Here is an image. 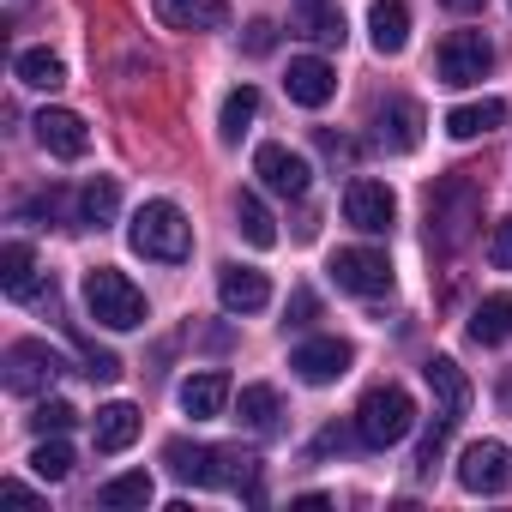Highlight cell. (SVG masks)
I'll return each mask as SVG.
<instances>
[{
  "instance_id": "obj_12",
  "label": "cell",
  "mask_w": 512,
  "mask_h": 512,
  "mask_svg": "<svg viewBox=\"0 0 512 512\" xmlns=\"http://www.w3.org/2000/svg\"><path fill=\"white\" fill-rule=\"evenodd\" d=\"M458 482H464L470 494H500V488L512 482V452H506L500 440H476V446H464V458H458Z\"/></svg>"
},
{
  "instance_id": "obj_29",
  "label": "cell",
  "mask_w": 512,
  "mask_h": 512,
  "mask_svg": "<svg viewBox=\"0 0 512 512\" xmlns=\"http://www.w3.org/2000/svg\"><path fill=\"white\" fill-rule=\"evenodd\" d=\"M260 115V91L253 85H241V91H229L223 97V121H217V133H223V145H235L241 133H247V121Z\"/></svg>"
},
{
  "instance_id": "obj_8",
  "label": "cell",
  "mask_w": 512,
  "mask_h": 512,
  "mask_svg": "<svg viewBox=\"0 0 512 512\" xmlns=\"http://www.w3.org/2000/svg\"><path fill=\"white\" fill-rule=\"evenodd\" d=\"M332 278L350 296H386L392 290V260L380 247H338L332 253Z\"/></svg>"
},
{
  "instance_id": "obj_33",
  "label": "cell",
  "mask_w": 512,
  "mask_h": 512,
  "mask_svg": "<svg viewBox=\"0 0 512 512\" xmlns=\"http://www.w3.org/2000/svg\"><path fill=\"white\" fill-rule=\"evenodd\" d=\"M452 428H458V422H446V416H440V422L422 434V446H416V476H428V470L440 464V452H446V434H452Z\"/></svg>"
},
{
  "instance_id": "obj_10",
  "label": "cell",
  "mask_w": 512,
  "mask_h": 512,
  "mask_svg": "<svg viewBox=\"0 0 512 512\" xmlns=\"http://www.w3.org/2000/svg\"><path fill=\"white\" fill-rule=\"evenodd\" d=\"M253 175H260L272 193H284V199H302V193L314 187L308 157H302V151H290V145H260V151H253Z\"/></svg>"
},
{
  "instance_id": "obj_34",
  "label": "cell",
  "mask_w": 512,
  "mask_h": 512,
  "mask_svg": "<svg viewBox=\"0 0 512 512\" xmlns=\"http://www.w3.org/2000/svg\"><path fill=\"white\" fill-rule=\"evenodd\" d=\"M488 266H494V272H512V217H500V223L488 229Z\"/></svg>"
},
{
  "instance_id": "obj_2",
  "label": "cell",
  "mask_w": 512,
  "mask_h": 512,
  "mask_svg": "<svg viewBox=\"0 0 512 512\" xmlns=\"http://www.w3.org/2000/svg\"><path fill=\"white\" fill-rule=\"evenodd\" d=\"M476 223H482V187H476L470 175L434 181V193H428V247L458 253V247L470 241Z\"/></svg>"
},
{
  "instance_id": "obj_14",
  "label": "cell",
  "mask_w": 512,
  "mask_h": 512,
  "mask_svg": "<svg viewBox=\"0 0 512 512\" xmlns=\"http://www.w3.org/2000/svg\"><path fill=\"white\" fill-rule=\"evenodd\" d=\"M422 380H428L440 416H446V422H464V410H470V398H476L470 380H464V368H458L452 356H428V362H422Z\"/></svg>"
},
{
  "instance_id": "obj_26",
  "label": "cell",
  "mask_w": 512,
  "mask_h": 512,
  "mask_svg": "<svg viewBox=\"0 0 512 512\" xmlns=\"http://www.w3.org/2000/svg\"><path fill=\"white\" fill-rule=\"evenodd\" d=\"M13 73H19V85H31V91H55V85H67V67H61L55 49H19Z\"/></svg>"
},
{
  "instance_id": "obj_6",
  "label": "cell",
  "mask_w": 512,
  "mask_h": 512,
  "mask_svg": "<svg viewBox=\"0 0 512 512\" xmlns=\"http://www.w3.org/2000/svg\"><path fill=\"white\" fill-rule=\"evenodd\" d=\"M61 374H67V362H61L55 344H43V338H19V344H7V392H19V398H43Z\"/></svg>"
},
{
  "instance_id": "obj_27",
  "label": "cell",
  "mask_w": 512,
  "mask_h": 512,
  "mask_svg": "<svg viewBox=\"0 0 512 512\" xmlns=\"http://www.w3.org/2000/svg\"><path fill=\"white\" fill-rule=\"evenodd\" d=\"M115 211H121V187H115V175L85 181V193H79V223H85V229H103V223H115Z\"/></svg>"
},
{
  "instance_id": "obj_32",
  "label": "cell",
  "mask_w": 512,
  "mask_h": 512,
  "mask_svg": "<svg viewBox=\"0 0 512 512\" xmlns=\"http://www.w3.org/2000/svg\"><path fill=\"white\" fill-rule=\"evenodd\" d=\"M73 422H79V410H73V404H61V398H43V404H37V416H31V428H37V434H67Z\"/></svg>"
},
{
  "instance_id": "obj_21",
  "label": "cell",
  "mask_w": 512,
  "mask_h": 512,
  "mask_svg": "<svg viewBox=\"0 0 512 512\" xmlns=\"http://www.w3.org/2000/svg\"><path fill=\"white\" fill-rule=\"evenodd\" d=\"M368 37H374L380 55H404V43H410V7L404 0H374L368 7Z\"/></svg>"
},
{
  "instance_id": "obj_19",
  "label": "cell",
  "mask_w": 512,
  "mask_h": 512,
  "mask_svg": "<svg viewBox=\"0 0 512 512\" xmlns=\"http://www.w3.org/2000/svg\"><path fill=\"white\" fill-rule=\"evenodd\" d=\"M157 19L169 31H223L229 0H157Z\"/></svg>"
},
{
  "instance_id": "obj_40",
  "label": "cell",
  "mask_w": 512,
  "mask_h": 512,
  "mask_svg": "<svg viewBox=\"0 0 512 512\" xmlns=\"http://www.w3.org/2000/svg\"><path fill=\"white\" fill-rule=\"evenodd\" d=\"M500 410H506V416H512V374H506V380H500Z\"/></svg>"
},
{
  "instance_id": "obj_4",
  "label": "cell",
  "mask_w": 512,
  "mask_h": 512,
  "mask_svg": "<svg viewBox=\"0 0 512 512\" xmlns=\"http://www.w3.org/2000/svg\"><path fill=\"white\" fill-rule=\"evenodd\" d=\"M85 308H91V320L109 326V332H133V326H145V290H139L127 272H115V266L85 272Z\"/></svg>"
},
{
  "instance_id": "obj_31",
  "label": "cell",
  "mask_w": 512,
  "mask_h": 512,
  "mask_svg": "<svg viewBox=\"0 0 512 512\" xmlns=\"http://www.w3.org/2000/svg\"><path fill=\"white\" fill-rule=\"evenodd\" d=\"M241 422L247 428H272L278 422V392L272 386H241Z\"/></svg>"
},
{
  "instance_id": "obj_16",
  "label": "cell",
  "mask_w": 512,
  "mask_h": 512,
  "mask_svg": "<svg viewBox=\"0 0 512 512\" xmlns=\"http://www.w3.org/2000/svg\"><path fill=\"white\" fill-rule=\"evenodd\" d=\"M229 398H235V386H229L223 368H205V374H187V380H181V410H187L193 422H217V416L229 410Z\"/></svg>"
},
{
  "instance_id": "obj_22",
  "label": "cell",
  "mask_w": 512,
  "mask_h": 512,
  "mask_svg": "<svg viewBox=\"0 0 512 512\" xmlns=\"http://www.w3.org/2000/svg\"><path fill=\"white\" fill-rule=\"evenodd\" d=\"M0 290H7L13 302H31L37 296V253L25 241H7L0 247Z\"/></svg>"
},
{
  "instance_id": "obj_13",
  "label": "cell",
  "mask_w": 512,
  "mask_h": 512,
  "mask_svg": "<svg viewBox=\"0 0 512 512\" xmlns=\"http://www.w3.org/2000/svg\"><path fill=\"white\" fill-rule=\"evenodd\" d=\"M374 145L380 151H416L422 145V109L410 97H392L374 109Z\"/></svg>"
},
{
  "instance_id": "obj_7",
  "label": "cell",
  "mask_w": 512,
  "mask_h": 512,
  "mask_svg": "<svg viewBox=\"0 0 512 512\" xmlns=\"http://www.w3.org/2000/svg\"><path fill=\"white\" fill-rule=\"evenodd\" d=\"M434 67H440V85H452V91L482 85V79H488V67H494V43H488L482 31H452V37L440 43Z\"/></svg>"
},
{
  "instance_id": "obj_39",
  "label": "cell",
  "mask_w": 512,
  "mask_h": 512,
  "mask_svg": "<svg viewBox=\"0 0 512 512\" xmlns=\"http://www.w3.org/2000/svg\"><path fill=\"white\" fill-rule=\"evenodd\" d=\"M440 7H452V13H482L488 0H440Z\"/></svg>"
},
{
  "instance_id": "obj_23",
  "label": "cell",
  "mask_w": 512,
  "mask_h": 512,
  "mask_svg": "<svg viewBox=\"0 0 512 512\" xmlns=\"http://www.w3.org/2000/svg\"><path fill=\"white\" fill-rule=\"evenodd\" d=\"M151 494H157V482H151L145 470H127V476H115V482L97 488V506H103V512H145Z\"/></svg>"
},
{
  "instance_id": "obj_9",
  "label": "cell",
  "mask_w": 512,
  "mask_h": 512,
  "mask_svg": "<svg viewBox=\"0 0 512 512\" xmlns=\"http://www.w3.org/2000/svg\"><path fill=\"white\" fill-rule=\"evenodd\" d=\"M392 217H398V193L386 187V181H350L344 187V223H356L362 235H386L392 229Z\"/></svg>"
},
{
  "instance_id": "obj_20",
  "label": "cell",
  "mask_w": 512,
  "mask_h": 512,
  "mask_svg": "<svg viewBox=\"0 0 512 512\" xmlns=\"http://www.w3.org/2000/svg\"><path fill=\"white\" fill-rule=\"evenodd\" d=\"M139 428H145V416H139L133 404H103V410L91 416V440H97V452H127V446L139 440Z\"/></svg>"
},
{
  "instance_id": "obj_38",
  "label": "cell",
  "mask_w": 512,
  "mask_h": 512,
  "mask_svg": "<svg viewBox=\"0 0 512 512\" xmlns=\"http://www.w3.org/2000/svg\"><path fill=\"white\" fill-rule=\"evenodd\" d=\"M290 314H296L290 326H308V320L320 314V302H314V290H296V296H290Z\"/></svg>"
},
{
  "instance_id": "obj_24",
  "label": "cell",
  "mask_w": 512,
  "mask_h": 512,
  "mask_svg": "<svg viewBox=\"0 0 512 512\" xmlns=\"http://www.w3.org/2000/svg\"><path fill=\"white\" fill-rule=\"evenodd\" d=\"M500 121H506V103L500 97H482V103H458L446 115V133L452 139H476V133H494Z\"/></svg>"
},
{
  "instance_id": "obj_36",
  "label": "cell",
  "mask_w": 512,
  "mask_h": 512,
  "mask_svg": "<svg viewBox=\"0 0 512 512\" xmlns=\"http://www.w3.org/2000/svg\"><path fill=\"white\" fill-rule=\"evenodd\" d=\"M314 145H320L332 163H350V157H356V145H350L344 133H332V127H314Z\"/></svg>"
},
{
  "instance_id": "obj_25",
  "label": "cell",
  "mask_w": 512,
  "mask_h": 512,
  "mask_svg": "<svg viewBox=\"0 0 512 512\" xmlns=\"http://www.w3.org/2000/svg\"><path fill=\"white\" fill-rule=\"evenodd\" d=\"M235 229L247 235V247H278V223L260 193H235Z\"/></svg>"
},
{
  "instance_id": "obj_37",
  "label": "cell",
  "mask_w": 512,
  "mask_h": 512,
  "mask_svg": "<svg viewBox=\"0 0 512 512\" xmlns=\"http://www.w3.org/2000/svg\"><path fill=\"white\" fill-rule=\"evenodd\" d=\"M85 374H91V380H103V386H109V380H115V374H121V362H115V356H109V350H97V344H85Z\"/></svg>"
},
{
  "instance_id": "obj_1",
  "label": "cell",
  "mask_w": 512,
  "mask_h": 512,
  "mask_svg": "<svg viewBox=\"0 0 512 512\" xmlns=\"http://www.w3.org/2000/svg\"><path fill=\"white\" fill-rule=\"evenodd\" d=\"M163 464L181 482H193V488H241L247 500H260V458L241 452V446H187V440H169Z\"/></svg>"
},
{
  "instance_id": "obj_17",
  "label": "cell",
  "mask_w": 512,
  "mask_h": 512,
  "mask_svg": "<svg viewBox=\"0 0 512 512\" xmlns=\"http://www.w3.org/2000/svg\"><path fill=\"white\" fill-rule=\"evenodd\" d=\"M217 302L229 314H260L272 302V284H266V272H253V266H223L217 272Z\"/></svg>"
},
{
  "instance_id": "obj_15",
  "label": "cell",
  "mask_w": 512,
  "mask_h": 512,
  "mask_svg": "<svg viewBox=\"0 0 512 512\" xmlns=\"http://www.w3.org/2000/svg\"><path fill=\"white\" fill-rule=\"evenodd\" d=\"M284 91H290V103H302V109H326V103L338 97V73H332L320 55H302V61H290Z\"/></svg>"
},
{
  "instance_id": "obj_30",
  "label": "cell",
  "mask_w": 512,
  "mask_h": 512,
  "mask_svg": "<svg viewBox=\"0 0 512 512\" xmlns=\"http://www.w3.org/2000/svg\"><path fill=\"white\" fill-rule=\"evenodd\" d=\"M31 470H37L43 482H67V476H73V446H67L61 434H43V446L31 452Z\"/></svg>"
},
{
  "instance_id": "obj_35",
  "label": "cell",
  "mask_w": 512,
  "mask_h": 512,
  "mask_svg": "<svg viewBox=\"0 0 512 512\" xmlns=\"http://www.w3.org/2000/svg\"><path fill=\"white\" fill-rule=\"evenodd\" d=\"M241 43H247V55H272V49H278V25H272V19H253Z\"/></svg>"
},
{
  "instance_id": "obj_11",
  "label": "cell",
  "mask_w": 512,
  "mask_h": 512,
  "mask_svg": "<svg viewBox=\"0 0 512 512\" xmlns=\"http://www.w3.org/2000/svg\"><path fill=\"white\" fill-rule=\"evenodd\" d=\"M350 362H356V350H350L344 338H308V344L290 350V368H296L308 386H332V380H344Z\"/></svg>"
},
{
  "instance_id": "obj_3",
  "label": "cell",
  "mask_w": 512,
  "mask_h": 512,
  "mask_svg": "<svg viewBox=\"0 0 512 512\" xmlns=\"http://www.w3.org/2000/svg\"><path fill=\"white\" fill-rule=\"evenodd\" d=\"M127 241H133L139 260L181 266V260H187V247H193V229H187V217H181L175 199H145V205L133 211V223H127Z\"/></svg>"
},
{
  "instance_id": "obj_5",
  "label": "cell",
  "mask_w": 512,
  "mask_h": 512,
  "mask_svg": "<svg viewBox=\"0 0 512 512\" xmlns=\"http://www.w3.org/2000/svg\"><path fill=\"white\" fill-rule=\"evenodd\" d=\"M410 428H416V398H410L404 386H374V392L356 404V440L374 446V452L398 446Z\"/></svg>"
},
{
  "instance_id": "obj_28",
  "label": "cell",
  "mask_w": 512,
  "mask_h": 512,
  "mask_svg": "<svg viewBox=\"0 0 512 512\" xmlns=\"http://www.w3.org/2000/svg\"><path fill=\"white\" fill-rule=\"evenodd\" d=\"M470 338L476 344H506L512 338V296H488V302H476V314H470Z\"/></svg>"
},
{
  "instance_id": "obj_18",
  "label": "cell",
  "mask_w": 512,
  "mask_h": 512,
  "mask_svg": "<svg viewBox=\"0 0 512 512\" xmlns=\"http://www.w3.org/2000/svg\"><path fill=\"white\" fill-rule=\"evenodd\" d=\"M37 139H43V151H55V157H85V151H91V133H85V121H79L73 109H43V115H37Z\"/></svg>"
}]
</instances>
